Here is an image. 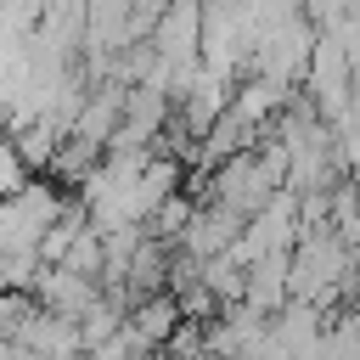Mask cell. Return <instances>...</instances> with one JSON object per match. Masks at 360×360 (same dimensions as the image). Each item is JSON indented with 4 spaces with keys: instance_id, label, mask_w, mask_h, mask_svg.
<instances>
[{
    "instance_id": "cell-1",
    "label": "cell",
    "mask_w": 360,
    "mask_h": 360,
    "mask_svg": "<svg viewBox=\"0 0 360 360\" xmlns=\"http://www.w3.org/2000/svg\"><path fill=\"white\" fill-rule=\"evenodd\" d=\"M28 174H34V169H28V158L17 152V141H11V135H0V197L22 191V186H28Z\"/></svg>"
}]
</instances>
